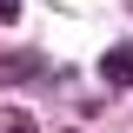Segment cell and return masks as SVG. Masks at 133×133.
Wrapping results in <instances>:
<instances>
[{"mask_svg": "<svg viewBox=\"0 0 133 133\" xmlns=\"http://www.w3.org/2000/svg\"><path fill=\"white\" fill-rule=\"evenodd\" d=\"M100 73H107V87H133V40H120V47H107V60H100Z\"/></svg>", "mask_w": 133, "mask_h": 133, "instance_id": "cell-1", "label": "cell"}, {"mask_svg": "<svg viewBox=\"0 0 133 133\" xmlns=\"http://www.w3.org/2000/svg\"><path fill=\"white\" fill-rule=\"evenodd\" d=\"M33 73H40V53H0V87H20V80H33Z\"/></svg>", "mask_w": 133, "mask_h": 133, "instance_id": "cell-2", "label": "cell"}, {"mask_svg": "<svg viewBox=\"0 0 133 133\" xmlns=\"http://www.w3.org/2000/svg\"><path fill=\"white\" fill-rule=\"evenodd\" d=\"M0 133H40V127L27 120V107H0Z\"/></svg>", "mask_w": 133, "mask_h": 133, "instance_id": "cell-3", "label": "cell"}, {"mask_svg": "<svg viewBox=\"0 0 133 133\" xmlns=\"http://www.w3.org/2000/svg\"><path fill=\"white\" fill-rule=\"evenodd\" d=\"M20 20V0H0V27H14Z\"/></svg>", "mask_w": 133, "mask_h": 133, "instance_id": "cell-4", "label": "cell"}, {"mask_svg": "<svg viewBox=\"0 0 133 133\" xmlns=\"http://www.w3.org/2000/svg\"><path fill=\"white\" fill-rule=\"evenodd\" d=\"M66 133H73V127H66Z\"/></svg>", "mask_w": 133, "mask_h": 133, "instance_id": "cell-5", "label": "cell"}]
</instances>
